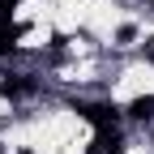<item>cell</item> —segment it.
Masks as SVG:
<instances>
[{
	"label": "cell",
	"instance_id": "1",
	"mask_svg": "<svg viewBox=\"0 0 154 154\" xmlns=\"http://www.w3.org/2000/svg\"><path fill=\"white\" fill-rule=\"evenodd\" d=\"M69 107L82 116L86 124H94V133H99V128H120V120H124V107H116V103H90V99H73Z\"/></svg>",
	"mask_w": 154,
	"mask_h": 154
},
{
	"label": "cell",
	"instance_id": "2",
	"mask_svg": "<svg viewBox=\"0 0 154 154\" xmlns=\"http://www.w3.org/2000/svg\"><path fill=\"white\" fill-rule=\"evenodd\" d=\"M38 90H43V82H38V73H0V99H9V103L34 99Z\"/></svg>",
	"mask_w": 154,
	"mask_h": 154
},
{
	"label": "cell",
	"instance_id": "3",
	"mask_svg": "<svg viewBox=\"0 0 154 154\" xmlns=\"http://www.w3.org/2000/svg\"><path fill=\"white\" fill-rule=\"evenodd\" d=\"M22 38H26V26H17V22L0 26V56H17L22 51Z\"/></svg>",
	"mask_w": 154,
	"mask_h": 154
},
{
	"label": "cell",
	"instance_id": "4",
	"mask_svg": "<svg viewBox=\"0 0 154 154\" xmlns=\"http://www.w3.org/2000/svg\"><path fill=\"white\" fill-rule=\"evenodd\" d=\"M124 116L137 120V124H150V120H154V94H137V99L124 107Z\"/></svg>",
	"mask_w": 154,
	"mask_h": 154
},
{
	"label": "cell",
	"instance_id": "5",
	"mask_svg": "<svg viewBox=\"0 0 154 154\" xmlns=\"http://www.w3.org/2000/svg\"><path fill=\"white\" fill-rule=\"evenodd\" d=\"M17 5H22V0H0V26H9L17 17Z\"/></svg>",
	"mask_w": 154,
	"mask_h": 154
},
{
	"label": "cell",
	"instance_id": "6",
	"mask_svg": "<svg viewBox=\"0 0 154 154\" xmlns=\"http://www.w3.org/2000/svg\"><path fill=\"white\" fill-rule=\"evenodd\" d=\"M116 38H120V43H133V38H137V26H120V30H116Z\"/></svg>",
	"mask_w": 154,
	"mask_h": 154
},
{
	"label": "cell",
	"instance_id": "7",
	"mask_svg": "<svg viewBox=\"0 0 154 154\" xmlns=\"http://www.w3.org/2000/svg\"><path fill=\"white\" fill-rule=\"evenodd\" d=\"M146 9H150V13H154V0H146Z\"/></svg>",
	"mask_w": 154,
	"mask_h": 154
},
{
	"label": "cell",
	"instance_id": "8",
	"mask_svg": "<svg viewBox=\"0 0 154 154\" xmlns=\"http://www.w3.org/2000/svg\"><path fill=\"white\" fill-rule=\"evenodd\" d=\"M17 154H34V150H17Z\"/></svg>",
	"mask_w": 154,
	"mask_h": 154
},
{
	"label": "cell",
	"instance_id": "9",
	"mask_svg": "<svg viewBox=\"0 0 154 154\" xmlns=\"http://www.w3.org/2000/svg\"><path fill=\"white\" fill-rule=\"evenodd\" d=\"M0 154H5V141H0Z\"/></svg>",
	"mask_w": 154,
	"mask_h": 154
}]
</instances>
